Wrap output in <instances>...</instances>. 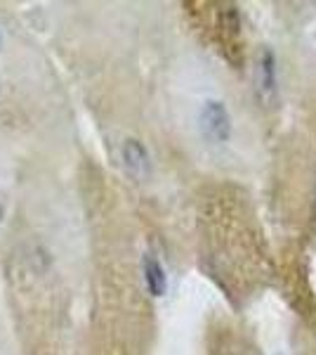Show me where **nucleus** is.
Instances as JSON below:
<instances>
[{"instance_id":"nucleus-1","label":"nucleus","mask_w":316,"mask_h":355,"mask_svg":"<svg viewBox=\"0 0 316 355\" xmlns=\"http://www.w3.org/2000/svg\"><path fill=\"white\" fill-rule=\"evenodd\" d=\"M198 130L210 145H227L234 135V121L222 100H205L198 110Z\"/></svg>"},{"instance_id":"nucleus-5","label":"nucleus","mask_w":316,"mask_h":355,"mask_svg":"<svg viewBox=\"0 0 316 355\" xmlns=\"http://www.w3.org/2000/svg\"><path fill=\"white\" fill-rule=\"evenodd\" d=\"M0 45H3V33H0Z\"/></svg>"},{"instance_id":"nucleus-3","label":"nucleus","mask_w":316,"mask_h":355,"mask_svg":"<svg viewBox=\"0 0 316 355\" xmlns=\"http://www.w3.org/2000/svg\"><path fill=\"white\" fill-rule=\"evenodd\" d=\"M120 159H123V168L130 175L145 180L154 173V162L151 154H149L147 145L137 137H125L123 145H120Z\"/></svg>"},{"instance_id":"nucleus-4","label":"nucleus","mask_w":316,"mask_h":355,"mask_svg":"<svg viewBox=\"0 0 316 355\" xmlns=\"http://www.w3.org/2000/svg\"><path fill=\"white\" fill-rule=\"evenodd\" d=\"M142 277H145V287L149 291V296L154 299H160L168 291V275H165V268L156 256L145 254L142 256Z\"/></svg>"},{"instance_id":"nucleus-2","label":"nucleus","mask_w":316,"mask_h":355,"mask_svg":"<svg viewBox=\"0 0 316 355\" xmlns=\"http://www.w3.org/2000/svg\"><path fill=\"white\" fill-rule=\"evenodd\" d=\"M255 78H257V93H260V97L267 105H272L279 93V62L272 48H262L260 55H257Z\"/></svg>"}]
</instances>
